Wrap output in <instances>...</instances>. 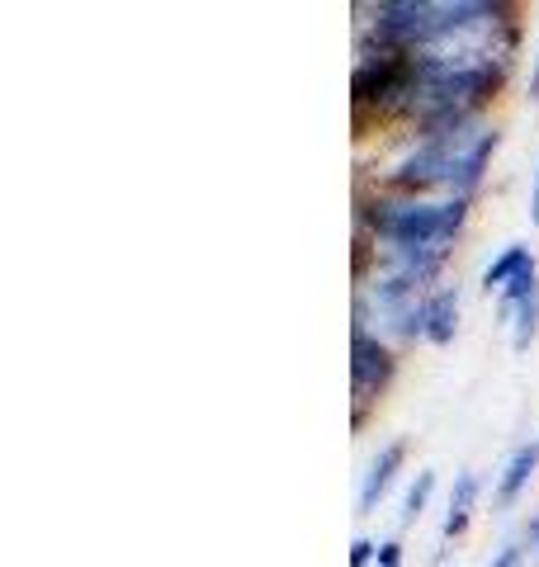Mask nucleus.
I'll list each match as a JSON object with an SVG mask.
<instances>
[{
  "label": "nucleus",
  "instance_id": "2",
  "mask_svg": "<svg viewBox=\"0 0 539 567\" xmlns=\"http://www.w3.org/2000/svg\"><path fill=\"white\" fill-rule=\"evenodd\" d=\"M469 218V199H369L359 223L388 246H449Z\"/></svg>",
  "mask_w": 539,
  "mask_h": 567
},
{
  "label": "nucleus",
  "instance_id": "16",
  "mask_svg": "<svg viewBox=\"0 0 539 567\" xmlns=\"http://www.w3.org/2000/svg\"><path fill=\"white\" fill-rule=\"evenodd\" d=\"M526 544H530L535 567H539V516H535V520H526Z\"/></svg>",
  "mask_w": 539,
  "mask_h": 567
},
{
  "label": "nucleus",
  "instance_id": "8",
  "mask_svg": "<svg viewBox=\"0 0 539 567\" xmlns=\"http://www.w3.org/2000/svg\"><path fill=\"white\" fill-rule=\"evenodd\" d=\"M474 506H478V473H459L455 477V492H449V506H445V525H440V539L445 544H455L464 529H469Z\"/></svg>",
  "mask_w": 539,
  "mask_h": 567
},
{
  "label": "nucleus",
  "instance_id": "7",
  "mask_svg": "<svg viewBox=\"0 0 539 567\" xmlns=\"http://www.w3.org/2000/svg\"><path fill=\"white\" fill-rule=\"evenodd\" d=\"M535 468H539V440H526V445H516L511 450V458L501 464V473H497V506H516V496L530 487V477H535Z\"/></svg>",
  "mask_w": 539,
  "mask_h": 567
},
{
  "label": "nucleus",
  "instance_id": "9",
  "mask_svg": "<svg viewBox=\"0 0 539 567\" xmlns=\"http://www.w3.org/2000/svg\"><path fill=\"white\" fill-rule=\"evenodd\" d=\"M526 270H535V256H530V246H507V251H501L488 270H482V289H507L511 279H520Z\"/></svg>",
  "mask_w": 539,
  "mask_h": 567
},
{
  "label": "nucleus",
  "instance_id": "17",
  "mask_svg": "<svg viewBox=\"0 0 539 567\" xmlns=\"http://www.w3.org/2000/svg\"><path fill=\"white\" fill-rule=\"evenodd\" d=\"M530 223L539 227V166H535V189H530Z\"/></svg>",
  "mask_w": 539,
  "mask_h": 567
},
{
  "label": "nucleus",
  "instance_id": "10",
  "mask_svg": "<svg viewBox=\"0 0 539 567\" xmlns=\"http://www.w3.org/2000/svg\"><path fill=\"white\" fill-rule=\"evenodd\" d=\"M539 336V293H530L526 303H516V327H511V346L530 350V341Z\"/></svg>",
  "mask_w": 539,
  "mask_h": 567
},
{
  "label": "nucleus",
  "instance_id": "13",
  "mask_svg": "<svg viewBox=\"0 0 539 567\" xmlns=\"http://www.w3.org/2000/svg\"><path fill=\"white\" fill-rule=\"evenodd\" d=\"M488 567H530V548L516 544V539H507V544H501L497 554L488 558Z\"/></svg>",
  "mask_w": 539,
  "mask_h": 567
},
{
  "label": "nucleus",
  "instance_id": "14",
  "mask_svg": "<svg viewBox=\"0 0 539 567\" xmlns=\"http://www.w3.org/2000/svg\"><path fill=\"white\" fill-rule=\"evenodd\" d=\"M374 558H379V544L374 539H355L350 544V567H369Z\"/></svg>",
  "mask_w": 539,
  "mask_h": 567
},
{
  "label": "nucleus",
  "instance_id": "12",
  "mask_svg": "<svg viewBox=\"0 0 539 567\" xmlns=\"http://www.w3.org/2000/svg\"><path fill=\"white\" fill-rule=\"evenodd\" d=\"M530 293H539V275H535V270H526V275H520V279H511V284H507V289H501V308H507V312H511L516 303H526V298H530Z\"/></svg>",
  "mask_w": 539,
  "mask_h": 567
},
{
  "label": "nucleus",
  "instance_id": "18",
  "mask_svg": "<svg viewBox=\"0 0 539 567\" xmlns=\"http://www.w3.org/2000/svg\"><path fill=\"white\" fill-rule=\"evenodd\" d=\"M530 100H539V48H535V66H530Z\"/></svg>",
  "mask_w": 539,
  "mask_h": 567
},
{
  "label": "nucleus",
  "instance_id": "6",
  "mask_svg": "<svg viewBox=\"0 0 539 567\" xmlns=\"http://www.w3.org/2000/svg\"><path fill=\"white\" fill-rule=\"evenodd\" d=\"M455 331H459V289H436V293H426V303H421V341L430 346H449L455 341Z\"/></svg>",
  "mask_w": 539,
  "mask_h": 567
},
{
  "label": "nucleus",
  "instance_id": "3",
  "mask_svg": "<svg viewBox=\"0 0 539 567\" xmlns=\"http://www.w3.org/2000/svg\"><path fill=\"white\" fill-rule=\"evenodd\" d=\"M350 379H355V398L365 406L374 393H384L388 379H393V350L379 331L369 327H355V341H350Z\"/></svg>",
  "mask_w": 539,
  "mask_h": 567
},
{
  "label": "nucleus",
  "instance_id": "1",
  "mask_svg": "<svg viewBox=\"0 0 539 567\" xmlns=\"http://www.w3.org/2000/svg\"><path fill=\"white\" fill-rule=\"evenodd\" d=\"M497 128L488 123H459V128H440V133H421V147L393 171V189H403L407 199H417L430 185H449L455 199H469V189L482 181L488 156L497 152Z\"/></svg>",
  "mask_w": 539,
  "mask_h": 567
},
{
  "label": "nucleus",
  "instance_id": "4",
  "mask_svg": "<svg viewBox=\"0 0 539 567\" xmlns=\"http://www.w3.org/2000/svg\"><path fill=\"white\" fill-rule=\"evenodd\" d=\"M388 275H398L407 284H430L445 270L449 246H388Z\"/></svg>",
  "mask_w": 539,
  "mask_h": 567
},
{
  "label": "nucleus",
  "instance_id": "11",
  "mask_svg": "<svg viewBox=\"0 0 539 567\" xmlns=\"http://www.w3.org/2000/svg\"><path fill=\"white\" fill-rule=\"evenodd\" d=\"M430 492H436V473L430 468H421L417 477H411V487H407V496H403V525H411L426 511V502H430Z\"/></svg>",
  "mask_w": 539,
  "mask_h": 567
},
{
  "label": "nucleus",
  "instance_id": "15",
  "mask_svg": "<svg viewBox=\"0 0 539 567\" xmlns=\"http://www.w3.org/2000/svg\"><path fill=\"white\" fill-rule=\"evenodd\" d=\"M379 567H403V544L398 539H384L379 544Z\"/></svg>",
  "mask_w": 539,
  "mask_h": 567
},
{
  "label": "nucleus",
  "instance_id": "5",
  "mask_svg": "<svg viewBox=\"0 0 539 567\" xmlns=\"http://www.w3.org/2000/svg\"><path fill=\"white\" fill-rule=\"evenodd\" d=\"M403 464H407V445H403V440H393V445H384L379 454H374L365 483H359V516H369V511L384 502V492L393 487V477L403 473Z\"/></svg>",
  "mask_w": 539,
  "mask_h": 567
}]
</instances>
